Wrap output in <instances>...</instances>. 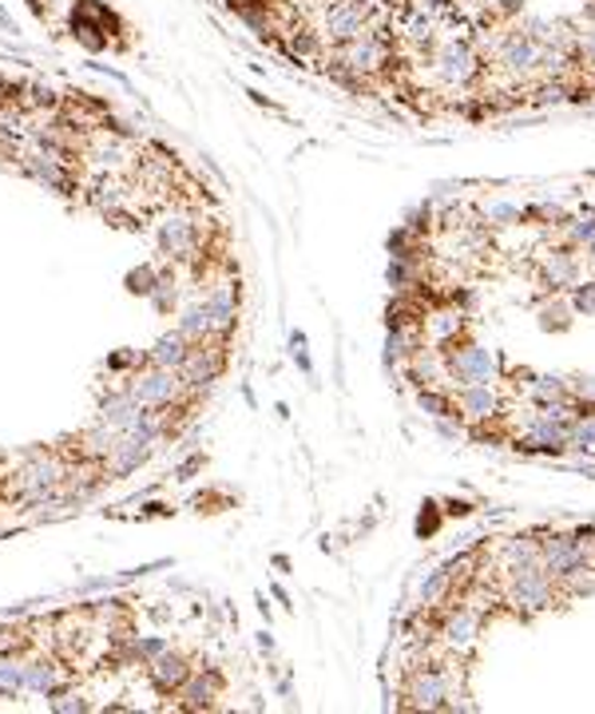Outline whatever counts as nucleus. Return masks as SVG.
I'll return each mask as SVG.
<instances>
[{
    "mask_svg": "<svg viewBox=\"0 0 595 714\" xmlns=\"http://www.w3.org/2000/svg\"><path fill=\"white\" fill-rule=\"evenodd\" d=\"M564 592H560V580L548 572L544 564L532 567H516V572L500 575V607H508L520 619H532V615L548 612L552 604H560Z\"/></svg>",
    "mask_w": 595,
    "mask_h": 714,
    "instance_id": "obj_1",
    "label": "nucleus"
},
{
    "mask_svg": "<svg viewBox=\"0 0 595 714\" xmlns=\"http://www.w3.org/2000/svg\"><path fill=\"white\" fill-rule=\"evenodd\" d=\"M155 250L163 255V262L198 267L203 250H207V227H203V218L191 207H171L155 223Z\"/></svg>",
    "mask_w": 595,
    "mask_h": 714,
    "instance_id": "obj_2",
    "label": "nucleus"
},
{
    "mask_svg": "<svg viewBox=\"0 0 595 714\" xmlns=\"http://www.w3.org/2000/svg\"><path fill=\"white\" fill-rule=\"evenodd\" d=\"M445 354V377H448V389H461V386H488V381H500V354L473 337H461L456 346L441 349Z\"/></svg>",
    "mask_w": 595,
    "mask_h": 714,
    "instance_id": "obj_3",
    "label": "nucleus"
},
{
    "mask_svg": "<svg viewBox=\"0 0 595 714\" xmlns=\"http://www.w3.org/2000/svg\"><path fill=\"white\" fill-rule=\"evenodd\" d=\"M230 342H223V337H207V342H191L187 357H183V366H178V377H183V386H187L191 397H203L215 389V381L223 374H227V354Z\"/></svg>",
    "mask_w": 595,
    "mask_h": 714,
    "instance_id": "obj_4",
    "label": "nucleus"
},
{
    "mask_svg": "<svg viewBox=\"0 0 595 714\" xmlns=\"http://www.w3.org/2000/svg\"><path fill=\"white\" fill-rule=\"evenodd\" d=\"M68 32L84 52H104L111 44V36L123 32V20L104 4V0H76L68 17Z\"/></svg>",
    "mask_w": 595,
    "mask_h": 714,
    "instance_id": "obj_5",
    "label": "nucleus"
},
{
    "mask_svg": "<svg viewBox=\"0 0 595 714\" xmlns=\"http://www.w3.org/2000/svg\"><path fill=\"white\" fill-rule=\"evenodd\" d=\"M567 445H572V425L564 421H552L540 409L524 416V425L512 433V448L528 456H564Z\"/></svg>",
    "mask_w": 595,
    "mask_h": 714,
    "instance_id": "obj_6",
    "label": "nucleus"
},
{
    "mask_svg": "<svg viewBox=\"0 0 595 714\" xmlns=\"http://www.w3.org/2000/svg\"><path fill=\"white\" fill-rule=\"evenodd\" d=\"M17 167L24 171L29 178H36L40 187L52 191L60 198H76L84 195V178H79L76 163H64V159H52L44 151H20L17 155Z\"/></svg>",
    "mask_w": 595,
    "mask_h": 714,
    "instance_id": "obj_7",
    "label": "nucleus"
},
{
    "mask_svg": "<svg viewBox=\"0 0 595 714\" xmlns=\"http://www.w3.org/2000/svg\"><path fill=\"white\" fill-rule=\"evenodd\" d=\"M485 619L488 615H480L476 607L453 599V604H445L441 612H436V643L453 654L473 651L476 639H480V631H485Z\"/></svg>",
    "mask_w": 595,
    "mask_h": 714,
    "instance_id": "obj_8",
    "label": "nucleus"
},
{
    "mask_svg": "<svg viewBox=\"0 0 595 714\" xmlns=\"http://www.w3.org/2000/svg\"><path fill=\"white\" fill-rule=\"evenodd\" d=\"M123 386L131 389V397H136L139 405H148V409H163V405H171V401H178V397H187V386H183L178 369L151 366V361H143L136 374L123 377Z\"/></svg>",
    "mask_w": 595,
    "mask_h": 714,
    "instance_id": "obj_9",
    "label": "nucleus"
},
{
    "mask_svg": "<svg viewBox=\"0 0 595 714\" xmlns=\"http://www.w3.org/2000/svg\"><path fill=\"white\" fill-rule=\"evenodd\" d=\"M580 278H584V255L575 247H567V242L544 247L536 255V282H540L544 294H567Z\"/></svg>",
    "mask_w": 595,
    "mask_h": 714,
    "instance_id": "obj_10",
    "label": "nucleus"
},
{
    "mask_svg": "<svg viewBox=\"0 0 595 714\" xmlns=\"http://www.w3.org/2000/svg\"><path fill=\"white\" fill-rule=\"evenodd\" d=\"M456 397V413L465 425H496L505 421L508 413V397L500 393V381H488V386H461L453 389Z\"/></svg>",
    "mask_w": 595,
    "mask_h": 714,
    "instance_id": "obj_11",
    "label": "nucleus"
},
{
    "mask_svg": "<svg viewBox=\"0 0 595 714\" xmlns=\"http://www.w3.org/2000/svg\"><path fill=\"white\" fill-rule=\"evenodd\" d=\"M223 691H227V674L218 671L215 663H195V671H191V679L183 686H178V703L175 711H215L218 699H223Z\"/></svg>",
    "mask_w": 595,
    "mask_h": 714,
    "instance_id": "obj_12",
    "label": "nucleus"
},
{
    "mask_svg": "<svg viewBox=\"0 0 595 714\" xmlns=\"http://www.w3.org/2000/svg\"><path fill=\"white\" fill-rule=\"evenodd\" d=\"M540 564L548 567V572L555 575V580H564V575L580 572V567H595L592 560H587L584 544L575 540V532H548L544 540H540Z\"/></svg>",
    "mask_w": 595,
    "mask_h": 714,
    "instance_id": "obj_13",
    "label": "nucleus"
},
{
    "mask_svg": "<svg viewBox=\"0 0 595 714\" xmlns=\"http://www.w3.org/2000/svg\"><path fill=\"white\" fill-rule=\"evenodd\" d=\"M143 671H148V683L159 699H175L178 686L187 683L191 671H195V659H191L187 651H178V647H167V651L159 654V659H151Z\"/></svg>",
    "mask_w": 595,
    "mask_h": 714,
    "instance_id": "obj_14",
    "label": "nucleus"
},
{
    "mask_svg": "<svg viewBox=\"0 0 595 714\" xmlns=\"http://www.w3.org/2000/svg\"><path fill=\"white\" fill-rule=\"evenodd\" d=\"M64 686H72L68 679V663L56 659V654H24V694H40V699H52Z\"/></svg>",
    "mask_w": 595,
    "mask_h": 714,
    "instance_id": "obj_15",
    "label": "nucleus"
},
{
    "mask_svg": "<svg viewBox=\"0 0 595 714\" xmlns=\"http://www.w3.org/2000/svg\"><path fill=\"white\" fill-rule=\"evenodd\" d=\"M421 329H425V342L436 349H448L456 346L461 337H468V314L456 302H436V306L425 310V322H421Z\"/></svg>",
    "mask_w": 595,
    "mask_h": 714,
    "instance_id": "obj_16",
    "label": "nucleus"
},
{
    "mask_svg": "<svg viewBox=\"0 0 595 714\" xmlns=\"http://www.w3.org/2000/svg\"><path fill=\"white\" fill-rule=\"evenodd\" d=\"M151 453H155V445H148V441H139L131 433H119L116 448L104 461V473H108V480H128V476H136L139 468L148 465Z\"/></svg>",
    "mask_w": 595,
    "mask_h": 714,
    "instance_id": "obj_17",
    "label": "nucleus"
},
{
    "mask_svg": "<svg viewBox=\"0 0 595 714\" xmlns=\"http://www.w3.org/2000/svg\"><path fill=\"white\" fill-rule=\"evenodd\" d=\"M148 413V405H139L136 397H131L128 386H116L108 389V393L96 401V421H104V425L119 429V433H128L131 425H136L139 416Z\"/></svg>",
    "mask_w": 595,
    "mask_h": 714,
    "instance_id": "obj_18",
    "label": "nucleus"
},
{
    "mask_svg": "<svg viewBox=\"0 0 595 714\" xmlns=\"http://www.w3.org/2000/svg\"><path fill=\"white\" fill-rule=\"evenodd\" d=\"M210 314V326H215V337L230 342L238 329V282H215V286L203 294Z\"/></svg>",
    "mask_w": 595,
    "mask_h": 714,
    "instance_id": "obj_19",
    "label": "nucleus"
},
{
    "mask_svg": "<svg viewBox=\"0 0 595 714\" xmlns=\"http://www.w3.org/2000/svg\"><path fill=\"white\" fill-rule=\"evenodd\" d=\"M116 441H119V429H111V425H104V421H91L84 433H76V441H64V453L68 456H79V461H108V453L116 448Z\"/></svg>",
    "mask_w": 595,
    "mask_h": 714,
    "instance_id": "obj_20",
    "label": "nucleus"
},
{
    "mask_svg": "<svg viewBox=\"0 0 595 714\" xmlns=\"http://www.w3.org/2000/svg\"><path fill=\"white\" fill-rule=\"evenodd\" d=\"M532 564H540V540L536 536H508V540H500V548H496V580L516 572V567Z\"/></svg>",
    "mask_w": 595,
    "mask_h": 714,
    "instance_id": "obj_21",
    "label": "nucleus"
},
{
    "mask_svg": "<svg viewBox=\"0 0 595 714\" xmlns=\"http://www.w3.org/2000/svg\"><path fill=\"white\" fill-rule=\"evenodd\" d=\"M191 342L178 329H167V334H159V342L148 349V361L151 366H163V369H178L183 366V357H187Z\"/></svg>",
    "mask_w": 595,
    "mask_h": 714,
    "instance_id": "obj_22",
    "label": "nucleus"
},
{
    "mask_svg": "<svg viewBox=\"0 0 595 714\" xmlns=\"http://www.w3.org/2000/svg\"><path fill=\"white\" fill-rule=\"evenodd\" d=\"M552 302H544V306L536 310V322H540V329L544 334H567L572 329V302H567V294H548Z\"/></svg>",
    "mask_w": 595,
    "mask_h": 714,
    "instance_id": "obj_23",
    "label": "nucleus"
},
{
    "mask_svg": "<svg viewBox=\"0 0 595 714\" xmlns=\"http://www.w3.org/2000/svg\"><path fill=\"white\" fill-rule=\"evenodd\" d=\"M24 694V654L4 651L0 654V703H12Z\"/></svg>",
    "mask_w": 595,
    "mask_h": 714,
    "instance_id": "obj_24",
    "label": "nucleus"
},
{
    "mask_svg": "<svg viewBox=\"0 0 595 714\" xmlns=\"http://www.w3.org/2000/svg\"><path fill=\"white\" fill-rule=\"evenodd\" d=\"M175 329L187 337V342H207V337H215V326H210V314H207V302H203V298H198V302H191V306L178 314Z\"/></svg>",
    "mask_w": 595,
    "mask_h": 714,
    "instance_id": "obj_25",
    "label": "nucleus"
},
{
    "mask_svg": "<svg viewBox=\"0 0 595 714\" xmlns=\"http://www.w3.org/2000/svg\"><path fill=\"white\" fill-rule=\"evenodd\" d=\"M560 235H564L567 247H575L580 255H584L595 238V207H580L575 215H567V223L560 227Z\"/></svg>",
    "mask_w": 595,
    "mask_h": 714,
    "instance_id": "obj_26",
    "label": "nucleus"
},
{
    "mask_svg": "<svg viewBox=\"0 0 595 714\" xmlns=\"http://www.w3.org/2000/svg\"><path fill=\"white\" fill-rule=\"evenodd\" d=\"M476 218H480L488 230L493 227H520V223H524V207L512 203V198H488L485 207L476 210Z\"/></svg>",
    "mask_w": 595,
    "mask_h": 714,
    "instance_id": "obj_27",
    "label": "nucleus"
},
{
    "mask_svg": "<svg viewBox=\"0 0 595 714\" xmlns=\"http://www.w3.org/2000/svg\"><path fill=\"white\" fill-rule=\"evenodd\" d=\"M416 405H421V413H429V416H461L456 413V397H453V389L448 386H421L416 389Z\"/></svg>",
    "mask_w": 595,
    "mask_h": 714,
    "instance_id": "obj_28",
    "label": "nucleus"
},
{
    "mask_svg": "<svg viewBox=\"0 0 595 714\" xmlns=\"http://www.w3.org/2000/svg\"><path fill=\"white\" fill-rule=\"evenodd\" d=\"M148 302L155 306V314H171V310L178 306V274H175V262H167V267H159L155 290H151Z\"/></svg>",
    "mask_w": 595,
    "mask_h": 714,
    "instance_id": "obj_29",
    "label": "nucleus"
},
{
    "mask_svg": "<svg viewBox=\"0 0 595 714\" xmlns=\"http://www.w3.org/2000/svg\"><path fill=\"white\" fill-rule=\"evenodd\" d=\"M567 215L572 210L564 207V203H555V198H532V203H524V218L528 223H536V227H564Z\"/></svg>",
    "mask_w": 595,
    "mask_h": 714,
    "instance_id": "obj_30",
    "label": "nucleus"
},
{
    "mask_svg": "<svg viewBox=\"0 0 595 714\" xmlns=\"http://www.w3.org/2000/svg\"><path fill=\"white\" fill-rule=\"evenodd\" d=\"M48 711L52 714H84V711H91V703H88V694H84V691H76V686H64V691L48 699Z\"/></svg>",
    "mask_w": 595,
    "mask_h": 714,
    "instance_id": "obj_31",
    "label": "nucleus"
},
{
    "mask_svg": "<svg viewBox=\"0 0 595 714\" xmlns=\"http://www.w3.org/2000/svg\"><path fill=\"white\" fill-rule=\"evenodd\" d=\"M567 448H575V453H584V456H595V409L580 416V421H572V445Z\"/></svg>",
    "mask_w": 595,
    "mask_h": 714,
    "instance_id": "obj_32",
    "label": "nucleus"
},
{
    "mask_svg": "<svg viewBox=\"0 0 595 714\" xmlns=\"http://www.w3.org/2000/svg\"><path fill=\"white\" fill-rule=\"evenodd\" d=\"M155 278H159L155 262H143V267L128 270L123 286H128V294H136V298H151V290H155Z\"/></svg>",
    "mask_w": 595,
    "mask_h": 714,
    "instance_id": "obj_33",
    "label": "nucleus"
},
{
    "mask_svg": "<svg viewBox=\"0 0 595 714\" xmlns=\"http://www.w3.org/2000/svg\"><path fill=\"white\" fill-rule=\"evenodd\" d=\"M567 302H572L575 314L592 317L595 314V278H580V282L567 290Z\"/></svg>",
    "mask_w": 595,
    "mask_h": 714,
    "instance_id": "obj_34",
    "label": "nucleus"
},
{
    "mask_svg": "<svg viewBox=\"0 0 595 714\" xmlns=\"http://www.w3.org/2000/svg\"><path fill=\"white\" fill-rule=\"evenodd\" d=\"M148 361V354H136V349H119V354H111L108 361H104V369L108 374H116V377H131L139 366Z\"/></svg>",
    "mask_w": 595,
    "mask_h": 714,
    "instance_id": "obj_35",
    "label": "nucleus"
},
{
    "mask_svg": "<svg viewBox=\"0 0 595 714\" xmlns=\"http://www.w3.org/2000/svg\"><path fill=\"white\" fill-rule=\"evenodd\" d=\"M290 357H294L298 366H302V374H314V361H310V349H306V334H302V329H294V334H290Z\"/></svg>",
    "mask_w": 595,
    "mask_h": 714,
    "instance_id": "obj_36",
    "label": "nucleus"
},
{
    "mask_svg": "<svg viewBox=\"0 0 595 714\" xmlns=\"http://www.w3.org/2000/svg\"><path fill=\"white\" fill-rule=\"evenodd\" d=\"M203 468H207V453H191L187 461H178L175 465V480H195Z\"/></svg>",
    "mask_w": 595,
    "mask_h": 714,
    "instance_id": "obj_37",
    "label": "nucleus"
},
{
    "mask_svg": "<svg viewBox=\"0 0 595 714\" xmlns=\"http://www.w3.org/2000/svg\"><path fill=\"white\" fill-rule=\"evenodd\" d=\"M436 528H441V512H436V505H425L416 516V536L429 540V536H436Z\"/></svg>",
    "mask_w": 595,
    "mask_h": 714,
    "instance_id": "obj_38",
    "label": "nucleus"
},
{
    "mask_svg": "<svg viewBox=\"0 0 595 714\" xmlns=\"http://www.w3.org/2000/svg\"><path fill=\"white\" fill-rule=\"evenodd\" d=\"M572 393L580 397V401H592V405H595V374L575 377V381H572Z\"/></svg>",
    "mask_w": 595,
    "mask_h": 714,
    "instance_id": "obj_39",
    "label": "nucleus"
},
{
    "mask_svg": "<svg viewBox=\"0 0 595 714\" xmlns=\"http://www.w3.org/2000/svg\"><path fill=\"white\" fill-rule=\"evenodd\" d=\"M88 68H91V72H99V76H111V79H116V84H123V88H131V79L123 76V72L108 68V64H96V60H88Z\"/></svg>",
    "mask_w": 595,
    "mask_h": 714,
    "instance_id": "obj_40",
    "label": "nucleus"
},
{
    "mask_svg": "<svg viewBox=\"0 0 595 714\" xmlns=\"http://www.w3.org/2000/svg\"><path fill=\"white\" fill-rule=\"evenodd\" d=\"M148 619H151V624H159V627H163V624H171V607H163V604L148 607Z\"/></svg>",
    "mask_w": 595,
    "mask_h": 714,
    "instance_id": "obj_41",
    "label": "nucleus"
},
{
    "mask_svg": "<svg viewBox=\"0 0 595 714\" xmlns=\"http://www.w3.org/2000/svg\"><path fill=\"white\" fill-rule=\"evenodd\" d=\"M29 9L36 20H48L52 17V0H29Z\"/></svg>",
    "mask_w": 595,
    "mask_h": 714,
    "instance_id": "obj_42",
    "label": "nucleus"
},
{
    "mask_svg": "<svg viewBox=\"0 0 595 714\" xmlns=\"http://www.w3.org/2000/svg\"><path fill=\"white\" fill-rule=\"evenodd\" d=\"M468 512H473L468 500H448V508H445V516H468Z\"/></svg>",
    "mask_w": 595,
    "mask_h": 714,
    "instance_id": "obj_43",
    "label": "nucleus"
},
{
    "mask_svg": "<svg viewBox=\"0 0 595 714\" xmlns=\"http://www.w3.org/2000/svg\"><path fill=\"white\" fill-rule=\"evenodd\" d=\"M247 96H250V99H255L258 108H270V111H278V104H270V99H267V96H262V91H255V88H247Z\"/></svg>",
    "mask_w": 595,
    "mask_h": 714,
    "instance_id": "obj_44",
    "label": "nucleus"
},
{
    "mask_svg": "<svg viewBox=\"0 0 595 714\" xmlns=\"http://www.w3.org/2000/svg\"><path fill=\"white\" fill-rule=\"evenodd\" d=\"M258 651H262V654H274V639H270V631L258 635Z\"/></svg>",
    "mask_w": 595,
    "mask_h": 714,
    "instance_id": "obj_45",
    "label": "nucleus"
},
{
    "mask_svg": "<svg viewBox=\"0 0 595 714\" xmlns=\"http://www.w3.org/2000/svg\"><path fill=\"white\" fill-rule=\"evenodd\" d=\"M0 29H4V32H17V24H12V17H9V9H4V4H0Z\"/></svg>",
    "mask_w": 595,
    "mask_h": 714,
    "instance_id": "obj_46",
    "label": "nucleus"
},
{
    "mask_svg": "<svg viewBox=\"0 0 595 714\" xmlns=\"http://www.w3.org/2000/svg\"><path fill=\"white\" fill-rule=\"evenodd\" d=\"M270 595H274L278 604H282V607H286V612H290V595H286V592H282V587H278V584H274V587H270Z\"/></svg>",
    "mask_w": 595,
    "mask_h": 714,
    "instance_id": "obj_47",
    "label": "nucleus"
}]
</instances>
